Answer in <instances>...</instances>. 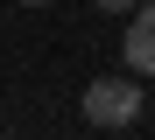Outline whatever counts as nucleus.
Returning a JSON list of instances; mask_svg holds the SVG:
<instances>
[{"label":"nucleus","mask_w":155,"mask_h":140,"mask_svg":"<svg viewBox=\"0 0 155 140\" xmlns=\"http://www.w3.org/2000/svg\"><path fill=\"white\" fill-rule=\"evenodd\" d=\"M85 119L92 126H134L141 119V77H92L85 84Z\"/></svg>","instance_id":"obj_1"},{"label":"nucleus","mask_w":155,"mask_h":140,"mask_svg":"<svg viewBox=\"0 0 155 140\" xmlns=\"http://www.w3.org/2000/svg\"><path fill=\"white\" fill-rule=\"evenodd\" d=\"M92 7H106V14H134V0H92Z\"/></svg>","instance_id":"obj_3"},{"label":"nucleus","mask_w":155,"mask_h":140,"mask_svg":"<svg viewBox=\"0 0 155 140\" xmlns=\"http://www.w3.org/2000/svg\"><path fill=\"white\" fill-rule=\"evenodd\" d=\"M120 56L134 77H155V0H134V21L120 35Z\"/></svg>","instance_id":"obj_2"},{"label":"nucleus","mask_w":155,"mask_h":140,"mask_svg":"<svg viewBox=\"0 0 155 140\" xmlns=\"http://www.w3.org/2000/svg\"><path fill=\"white\" fill-rule=\"evenodd\" d=\"M21 7H42V0H21Z\"/></svg>","instance_id":"obj_4"}]
</instances>
